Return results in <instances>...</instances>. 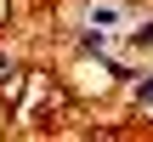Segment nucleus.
<instances>
[{
	"label": "nucleus",
	"instance_id": "nucleus-1",
	"mask_svg": "<svg viewBox=\"0 0 153 142\" xmlns=\"http://www.w3.org/2000/svg\"><path fill=\"white\" fill-rule=\"evenodd\" d=\"M125 11H131L125 0H91V17H85V23H97V28H119Z\"/></svg>",
	"mask_w": 153,
	"mask_h": 142
},
{
	"label": "nucleus",
	"instance_id": "nucleus-3",
	"mask_svg": "<svg viewBox=\"0 0 153 142\" xmlns=\"http://www.w3.org/2000/svg\"><path fill=\"white\" fill-rule=\"evenodd\" d=\"M136 102H142V108H153V74H142V80H136Z\"/></svg>",
	"mask_w": 153,
	"mask_h": 142
},
{
	"label": "nucleus",
	"instance_id": "nucleus-2",
	"mask_svg": "<svg viewBox=\"0 0 153 142\" xmlns=\"http://www.w3.org/2000/svg\"><path fill=\"white\" fill-rule=\"evenodd\" d=\"M125 46H131V51H148V46H153V17H142V23L125 34Z\"/></svg>",
	"mask_w": 153,
	"mask_h": 142
},
{
	"label": "nucleus",
	"instance_id": "nucleus-4",
	"mask_svg": "<svg viewBox=\"0 0 153 142\" xmlns=\"http://www.w3.org/2000/svg\"><path fill=\"white\" fill-rule=\"evenodd\" d=\"M11 74H17V68H11V57L0 51V85H11Z\"/></svg>",
	"mask_w": 153,
	"mask_h": 142
}]
</instances>
